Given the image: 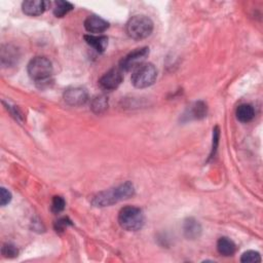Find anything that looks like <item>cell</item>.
I'll list each match as a JSON object with an SVG mask.
<instances>
[{"label":"cell","mask_w":263,"mask_h":263,"mask_svg":"<svg viewBox=\"0 0 263 263\" xmlns=\"http://www.w3.org/2000/svg\"><path fill=\"white\" fill-rule=\"evenodd\" d=\"M134 194L135 187L133 184L128 181L116 187L99 192L97 195L94 196L91 204L98 208L109 207L118 202L130 199V197L133 196Z\"/></svg>","instance_id":"obj_1"},{"label":"cell","mask_w":263,"mask_h":263,"mask_svg":"<svg viewBox=\"0 0 263 263\" xmlns=\"http://www.w3.org/2000/svg\"><path fill=\"white\" fill-rule=\"evenodd\" d=\"M1 252L5 258H15L19 255V250L16 246L11 244H4L1 249Z\"/></svg>","instance_id":"obj_20"},{"label":"cell","mask_w":263,"mask_h":263,"mask_svg":"<svg viewBox=\"0 0 263 263\" xmlns=\"http://www.w3.org/2000/svg\"><path fill=\"white\" fill-rule=\"evenodd\" d=\"M118 223L128 231H138L145 223V216L140 208L129 206L121 210L118 214Z\"/></svg>","instance_id":"obj_2"},{"label":"cell","mask_w":263,"mask_h":263,"mask_svg":"<svg viewBox=\"0 0 263 263\" xmlns=\"http://www.w3.org/2000/svg\"><path fill=\"white\" fill-rule=\"evenodd\" d=\"M157 78V69L151 63H144L133 71L131 77L132 85L137 88L151 87Z\"/></svg>","instance_id":"obj_5"},{"label":"cell","mask_w":263,"mask_h":263,"mask_svg":"<svg viewBox=\"0 0 263 263\" xmlns=\"http://www.w3.org/2000/svg\"><path fill=\"white\" fill-rule=\"evenodd\" d=\"M241 261L244 263H253V262L256 263L261 261V256L258 252L253 251V250H250V251H247L242 255Z\"/></svg>","instance_id":"obj_19"},{"label":"cell","mask_w":263,"mask_h":263,"mask_svg":"<svg viewBox=\"0 0 263 263\" xmlns=\"http://www.w3.org/2000/svg\"><path fill=\"white\" fill-rule=\"evenodd\" d=\"M50 4L44 0H27L22 4V9L25 15L30 17L41 16L47 8V5Z\"/></svg>","instance_id":"obj_10"},{"label":"cell","mask_w":263,"mask_h":263,"mask_svg":"<svg viewBox=\"0 0 263 263\" xmlns=\"http://www.w3.org/2000/svg\"><path fill=\"white\" fill-rule=\"evenodd\" d=\"M74 8L73 4L68 1H56L54 2V7H52V11L54 15L57 18H63L70 12Z\"/></svg>","instance_id":"obj_16"},{"label":"cell","mask_w":263,"mask_h":263,"mask_svg":"<svg viewBox=\"0 0 263 263\" xmlns=\"http://www.w3.org/2000/svg\"><path fill=\"white\" fill-rule=\"evenodd\" d=\"M65 206H66V202L62 196H59V195L54 196V199H52V202H51V211L52 213L59 214L64 211Z\"/></svg>","instance_id":"obj_18"},{"label":"cell","mask_w":263,"mask_h":263,"mask_svg":"<svg viewBox=\"0 0 263 263\" xmlns=\"http://www.w3.org/2000/svg\"><path fill=\"white\" fill-rule=\"evenodd\" d=\"M11 201V193L4 187H1L0 189V204L2 207L9 204Z\"/></svg>","instance_id":"obj_22"},{"label":"cell","mask_w":263,"mask_h":263,"mask_svg":"<svg viewBox=\"0 0 263 263\" xmlns=\"http://www.w3.org/2000/svg\"><path fill=\"white\" fill-rule=\"evenodd\" d=\"M183 232L188 240H196L202 235L203 228L200 222L194 218H187L183 223Z\"/></svg>","instance_id":"obj_11"},{"label":"cell","mask_w":263,"mask_h":263,"mask_svg":"<svg viewBox=\"0 0 263 263\" xmlns=\"http://www.w3.org/2000/svg\"><path fill=\"white\" fill-rule=\"evenodd\" d=\"M218 143H219V130L216 127L213 131V146H212V152H211V157H213L216 153L217 147H218Z\"/></svg>","instance_id":"obj_23"},{"label":"cell","mask_w":263,"mask_h":263,"mask_svg":"<svg viewBox=\"0 0 263 263\" xmlns=\"http://www.w3.org/2000/svg\"><path fill=\"white\" fill-rule=\"evenodd\" d=\"M236 118L241 122V123H250L251 122L254 116H255V110L253 106L249 104H242L240 106L236 108Z\"/></svg>","instance_id":"obj_14"},{"label":"cell","mask_w":263,"mask_h":263,"mask_svg":"<svg viewBox=\"0 0 263 263\" xmlns=\"http://www.w3.org/2000/svg\"><path fill=\"white\" fill-rule=\"evenodd\" d=\"M149 56V48L147 46H144L141 48H137L133 51H131L125 58L122 59L120 63V68L124 72H129L132 70H135L139 66L145 63V60Z\"/></svg>","instance_id":"obj_6"},{"label":"cell","mask_w":263,"mask_h":263,"mask_svg":"<svg viewBox=\"0 0 263 263\" xmlns=\"http://www.w3.org/2000/svg\"><path fill=\"white\" fill-rule=\"evenodd\" d=\"M207 105L204 102L200 101L194 103L193 106H191L189 110V117L194 118V120H202V118L207 116Z\"/></svg>","instance_id":"obj_15"},{"label":"cell","mask_w":263,"mask_h":263,"mask_svg":"<svg viewBox=\"0 0 263 263\" xmlns=\"http://www.w3.org/2000/svg\"><path fill=\"white\" fill-rule=\"evenodd\" d=\"M217 251L222 256L229 257L235 253L236 246L228 238H220L217 242Z\"/></svg>","instance_id":"obj_13"},{"label":"cell","mask_w":263,"mask_h":263,"mask_svg":"<svg viewBox=\"0 0 263 263\" xmlns=\"http://www.w3.org/2000/svg\"><path fill=\"white\" fill-rule=\"evenodd\" d=\"M84 25L86 30L91 34H100L109 28V23L99 16H88Z\"/></svg>","instance_id":"obj_9"},{"label":"cell","mask_w":263,"mask_h":263,"mask_svg":"<svg viewBox=\"0 0 263 263\" xmlns=\"http://www.w3.org/2000/svg\"><path fill=\"white\" fill-rule=\"evenodd\" d=\"M108 107V101L106 97L104 96H99L94 99L93 104H91V108L96 112V113H101L105 109H107Z\"/></svg>","instance_id":"obj_17"},{"label":"cell","mask_w":263,"mask_h":263,"mask_svg":"<svg viewBox=\"0 0 263 263\" xmlns=\"http://www.w3.org/2000/svg\"><path fill=\"white\" fill-rule=\"evenodd\" d=\"M124 81V71L118 68H112L105 73L100 80L99 86L104 90H114L122 85Z\"/></svg>","instance_id":"obj_7"},{"label":"cell","mask_w":263,"mask_h":263,"mask_svg":"<svg viewBox=\"0 0 263 263\" xmlns=\"http://www.w3.org/2000/svg\"><path fill=\"white\" fill-rule=\"evenodd\" d=\"M69 225H72V223L71 221L68 219V218H61L59 219L57 222H56V224H55V229L57 232H61V231H64L66 228H67V226Z\"/></svg>","instance_id":"obj_21"},{"label":"cell","mask_w":263,"mask_h":263,"mask_svg":"<svg viewBox=\"0 0 263 263\" xmlns=\"http://www.w3.org/2000/svg\"><path fill=\"white\" fill-rule=\"evenodd\" d=\"M85 41L88 45L94 47L96 51L100 52V54L104 52L108 45V37L102 35H85Z\"/></svg>","instance_id":"obj_12"},{"label":"cell","mask_w":263,"mask_h":263,"mask_svg":"<svg viewBox=\"0 0 263 263\" xmlns=\"http://www.w3.org/2000/svg\"><path fill=\"white\" fill-rule=\"evenodd\" d=\"M27 71L32 81L36 84L46 83L52 75V64L45 57H35L33 58L28 66Z\"/></svg>","instance_id":"obj_4"},{"label":"cell","mask_w":263,"mask_h":263,"mask_svg":"<svg viewBox=\"0 0 263 263\" xmlns=\"http://www.w3.org/2000/svg\"><path fill=\"white\" fill-rule=\"evenodd\" d=\"M88 99V91L83 87H70L65 89L64 100L71 106H82Z\"/></svg>","instance_id":"obj_8"},{"label":"cell","mask_w":263,"mask_h":263,"mask_svg":"<svg viewBox=\"0 0 263 263\" xmlns=\"http://www.w3.org/2000/svg\"><path fill=\"white\" fill-rule=\"evenodd\" d=\"M126 31L132 39L142 41L151 35L153 31V22L146 16H134L128 21Z\"/></svg>","instance_id":"obj_3"}]
</instances>
